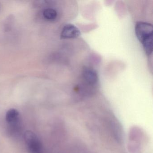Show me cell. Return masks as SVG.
<instances>
[{
    "label": "cell",
    "instance_id": "cell-3",
    "mask_svg": "<svg viewBox=\"0 0 153 153\" xmlns=\"http://www.w3.org/2000/svg\"><path fill=\"white\" fill-rule=\"evenodd\" d=\"M27 148L31 153H43L42 146L37 136L33 131H28L25 134Z\"/></svg>",
    "mask_w": 153,
    "mask_h": 153
},
{
    "label": "cell",
    "instance_id": "cell-1",
    "mask_svg": "<svg viewBox=\"0 0 153 153\" xmlns=\"http://www.w3.org/2000/svg\"><path fill=\"white\" fill-rule=\"evenodd\" d=\"M135 33L138 40L143 46L147 55H150L153 51V27L146 22H137L135 25Z\"/></svg>",
    "mask_w": 153,
    "mask_h": 153
},
{
    "label": "cell",
    "instance_id": "cell-4",
    "mask_svg": "<svg viewBox=\"0 0 153 153\" xmlns=\"http://www.w3.org/2000/svg\"><path fill=\"white\" fill-rule=\"evenodd\" d=\"M6 120L12 133H16L20 128V117L19 112L16 109L9 110L6 114Z\"/></svg>",
    "mask_w": 153,
    "mask_h": 153
},
{
    "label": "cell",
    "instance_id": "cell-6",
    "mask_svg": "<svg viewBox=\"0 0 153 153\" xmlns=\"http://www.w3.org/2000/svg\"><path fill=\"white\" fill-rule=\"evenodd\" d=\"M43 16L45 18L50 21H54L58 17V12L54 9L49 8L45 10L43 12Z\"/></svg>",
    "mask_w": 153,
    "mask_h": 153
},
{
    "label": "cell",
    "instance_id": "cell-2",
    "mask_svg": "<svg viewBox=\"0 0 153 153\" xmlns=\"http://www.w3.org/2000/svg\"><path fill=\"white\" fill-rule=\"evenodd\" d=\"M81 79L83 84L81 86H77L75 90L79 94L84 95L91 94L93 90L98 84L97 72L92 68L85 67L81 74Z\"/></svg>",
    "mask_w": 153,
    "mask_h": 153
},
{
    "label": "cell",
    "instance_id": "cell-5",
    "mask_svg": "<svg viewBox=\"0 0 153 153\" xmlns=\"http://www.w3.org/2000/svg\"><path fill=\"white\" fill-rule=\"evenodd\" d=\"M80 35V31L76 27L71 24H68L62 28L61 38L63 39H74L77 38Z\"/></svg>",
    "mask_w": 153,
    "mask_h": 153
}]
</instances>
